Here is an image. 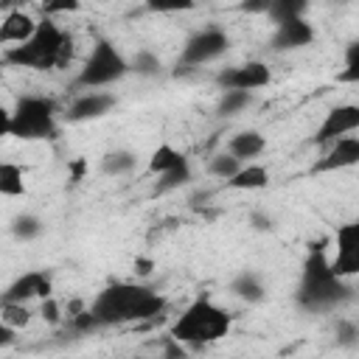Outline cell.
Returning a JSON list of instances; mask_svg holds the SVG:
<instances>
[{
    "label": "cell",
    "mask_w": 359,
    "mask_h": 359,
    "mask_svg": "<svg viewBox=\"0 0 359 359\" xmlns=\"http://www.w3.org/2000/svg\"><path fill=\"white\" fill-rule=\"evenodd\" d=\"M90 314L95 317V323L101 328L107 325H123V323H135V325H154L165 309L168 300L154 292L146 283H132V280H112L109 286H104L93 303L87 306Z\"/></svg>",
    "instance_id": "1"
},
{
    "label": "cell",
    "mask_w": 359,
    "mask_h": 359,
    "mask_svg": "<svg viewBox=\"0 0 359 359\" xmlns=\"http://www.w3.org/2000/svg\"><path fill=\"white\" fill-rule=\"evenodd\" d=\"M294 300L300 309H306L311 314L334 311V309L345 306L348 300H353V286L334 275L328 255H325V247L320 241L309 244V255L303 261V275H300V286H297Z\"/></svg>",
    "instance_id": "2"
},
{
    "label": "cell",
    "mask_w": 359,
    "mask_h": 359,
    "mask_svg": "<svg viewBox=\"0 0 359 359\" xmlns=\"http://www.w3.org/2000/svg\"><path fill=\"white\" fill-rule=\"evenodd\" d=\"M70 53H73L70 34L53 17H42V20H36V28L25 42L6 48L3 59L14 67L50 70V67H59V65L70 62Z\"/></svg>",
    "instance_id": "3"
},
{
    "label": "cell",
    "mask_w": 359,
    "mask_h": 359,
    "mask_svg": "<svg viewBox=\"0 0 359 359\" xmlns=\"http://www.w3.org/2000/svg\"><path fill=\"white\" fill-rule=\"evenodd\" d=\"M230 325H233V314L227 309H222L210 297H196L182 309V314L171 320L168 337L182 342L188 351H202L205 345L227 337Z\"/></svg>",
    "instance_id": "4"
},
{
    "label": "cell",
    "mask_w": 359,
    "mask_h": 359,
    "mask_svg": "<svg viewBox=\"0 0 359 359\" xmlns=\"http://www.w3.org/2000/svg\"><path fill=\"white\" fill-rule=\"evenodd\" d=\"M8 135L20 140H53L59 135V104L48 95H20L11 107Z\"/></svg>",
    "instance_id": "5"
},
{
    "label": "cell",
    "mask_w": 359,
    "mask_h": 359,
    "mask_svg": "<svg viewBox=\"0 0 359 359\" xmlns=\"http://www.w3.org/2000/svg\"><path fill=\"white\" fill-rule=\"evenodd\" d=\"M126 73H129V59L118 50V45L112 39L98 36L87 53V59L79 67L76 84L84 90H98V87L121 81Z\"/></svg>",
    "instance_id": "6"
},
{
    "label": "cell",
    "mask_w": 359,
    "mask_h": 359,
    "mask_svg": "<svg viewBox=\"0 0 359 359\" xmlns=\"http://www.w3.org/2000/svg\"><path fill=\"white\" fill-rule=\"evenodd\" d=\"M230 48V36L224 34V28L219 25H205L199 31H194L182 50H180V62H177V70H191V67H199V65H208L219 56H224V50Z\"/></svg>",
    "instance_id": "7"
},
{
    "label": "cell",
    "mask_w": 359,
    "mask_h": 359,
    "mask_svg": "<svg viewBox=\"0 0 359 359\" xmlns=\"http://www.w3.org/2000/svg\"><path fill=\"white\" fill-rule=\"evenodd\" d=\"M216 87L224 93V90H244V93H255L261 87H266L272 81V70L266 62L261 59H252V62H244V65H236V67H224L216 73Z\"/></svg>",
    "instance_id": "8"
},
{
    "label": "cell",
    "mask_w": 359,
    "mask_h": 359,
    "mask_svg": "<svg viewBox=\"0 0 359 359\" xmlns=\"http://www.w3.org/2000/svg\"><path fill=\"white\" fill-rule=\"evenodd\" d=\"M359 129V107L356 104H337L325 112V118L320 121L317 132L311 135V146H331L339 137H348Z\"/></svg>",
    "instance_id": "9"
},
{
    "label": "cell",
    "mask_w": 359,
    "mask_h": 359,
    "mask_svg": "<svg viewBox=\"0 0 359 359\" xmlns=\"http://www.w3.org/2000/svg\"><path fill=\"white\" fill-rule=\"evenodd\" d=\"M50 294H53V278H50V272H45V269H28V272L17 275L0 292V306L3 303H25L28 306V300H34V297L45 300Z\"/></svg>",
    "instance_id": "10"
},
{
    "label": "cell",
    "mask_w": 359,
    "mask_h": 359,
    "mask_svg": "<svg viewBox=\"0 0 359 359\" xmlns=\"http://www.w3.org/2000/svg\"><path fill=\"white\" fill-rule=\"evenodd\" d=\"M328 264L342 280L359 272V224L348 222L337 227V258H328Z\"/></svg>",
    "instance_id": "11"
},
{
    "label": "cell",
    "mask_w": 359,
    "mask_h": 359,
    "mask_svg": "<svg viewBox=\"0 0 359 359\" xmlns=\"http://www.w3.org/2000/svg\"><path fill=\"white\" fill-rule=\"evenodd\" d=\"M115 95L112 93H101V90H87V93H81V95H76L67 107H65V112H62V118L67 121V123H84V121H95V118H104L107 112H112L115 109Z\"/></svg>",
    "instance_id": "12"
},
{
    "label": "cell",
    "mask_w": 359,
    "mask_h": 359,
    "mask_svg": "<svg viewBox=\"0 0 359 359\" xmlns=\"http://www.w3.org/2000/svg\"><path fill=\"white\" fill-rule=\"evenodd\" d=\"M311 42H314V25L306 17H294V20L278 22L272 36H269V48L278 50V53L300 50V48H306Z\"/></svg>",
    "instance_id": "13"
},
{
    "label": "cell",
    "mask_w": 359,
    "mask_h": 359,
    "mask_svg": "<svg viewBox=\"0 0 359 359\" xmlns=\"http://www.w3.org/2000/svg\"><path fill=\"white\" fill-rule=\"evenodd\" d=\"M359 163V137L356 135H348V137H339L334 140L331 146H325L323 157L314 163V174H328V171H342V168H351Z\"/></svg>",
    "instance_id": "14"
},
{
    "label": "cell",
    "mask_w": 359,
    "mask_h": 359,
    "mask_svg": "<svg viewBox=\"0 0 359 359\" xmlns=\"http://www.w3.org/2000/svg\"><path fill=\"white\" fill-rule=\"evenodd\" d=\"M34 28H36V20L28 11L11 8L0 20V45H8V48L11 45H20V42H25L34 34Z\"/></svg>",
    "instance_id": "15"
},
{
    "label": "cell",
    "mask_w": 359,
    "mask_h": 359,
    "mask_svg": "<svg viewBox=\"0 0 359 359\" xmlns=\"http://www.w3.org/2000/svg\"><path fill=\"white\" fill-rule=\"evenodd\" d=\"M266 149V137L258 129H241L227 140V154L236 157L238 163H250Z\"/></svg>",
    "instance_id": "16"
},
{
    "label": "cell",
    "mask_w": 359,
    "mask_h": 359,
    "mask_svg": "<svg viewBox=\"0 0 359 359\" xmlns=\"http://www.w3.org/2000/svg\"><path fill=\"white\" fill-rule=\"evenodd\" d=\"M230 292H233L238 300L250 303V306H255V303H261V300L266 297L264 278H261L255 269H241L238 275H233V280H230Z\"/></svg>",
    "instance_id": "17"
},
{
    "label": "cell",
    "mask_w": 359,
    "mask_h": 359,
    "mask_svg": "<svg viewBox=\"0 0 359 359\" xmlns=\"http://www.w3.org/2000/svg\"><path fill=\"white\" fill-rule=\"evenodd\" d=\"M224 185L230 191H261L269 185V171L261 163H244Z\"/></svg>",
    "instance_id": "18"
},
{
    "label": "cell",
    "mask_w": 359,
    "mask_h": 359,
    "mask_svg": "<svg viewBox=\"0 0 359 359\" xmlns=\"http://www.w3.org/2000/svg\"><path fill=\"white\" fill-rule=\"evenodd\" d=\"M137 168V154L132 149H109L101 154L98 171L104 177H126Z\"/></svg>",
    "instance_id": "19"
},
{
    "label": "cell",
    "mask_w": 359,
    "mask_h": 359,
    "mask_svg": "<svg viewBox=\"0 0 359 359\" xmlns=\"http://www.w3.org/2000/svg\"><path fill=\"white\" fill-rule=\"evenodd\" d=\"M191 180H194L191 160H188V157H182L174 168H168L165 174H160V177H157V182H154V194H157V196H163V194L180 191V188H185Z\"/></svg>",
    "instance_id": "20"
},
{
    "label": "cell",
    "mask_w": 359,
    "mask_h": 359,
    "mask_svg": "<svg viewBox=\"0 0 359 359\" xmlns=\"http://www.w3.org/2000/svg\"><path fill=\"white\" fill-rule=\"evenodd\" d=\"M0 196H25V171L11 160H0Z\"/></svg>",
    "instance_id": "21"
},
{
    "label": "cell",
    "mask_w": 359,
    "mask_h": 359,
    "mask_svg": "<svg viewBox=\"0 0 359 359\" xmlns=\"http://www.w3.org/2000/svg\"><path fill=\"white\" fill-rule=\"evenodd\" d=\"M8 230H11V236L17 238V241H36L39 236H42V230H45V222L36 216V213H17L14 219H11V224H8Z\"/></svg>",
    "instance_id": "22"
},
{
    "label": "cell",
    "mask_w": 359,
    "mask_h": 359,
    "mask_svg": "<svg viewBox=\"0 0 359 359\" xmlns=\"http://www.w3.org/2000/svg\"><path fill=\"white\" fill-rule=\"evenodd\" d=\"M129 73H135V76H140V79H157V76L163 73V59H160L154 50L140 48V50H135V56L129 59Z\"/></svg>",
    "instance_id": "23"
},
{
    "label": "cell",
    "mask_w": 359,
    "mask_h": 359,
    "mask_svg": "<svg viewBox=\"0 0 359 359\" xmlns=\"http://www.w3.org/2000/svg\"><path fill=\"white\" fill-rule=\"evenodd\" d=\"M252 101H255V93H244V90H224V93H222V98H219L216 112H219L222 118H233V115L244 112Z\"/></svg>",
    "instance_id": "24"
},
{
    "label": "cell",
    "mask_w": 359,
    "mask_h": 359,
    "mask_svg": "<svg viewBox=\"0 0 359 359\" xmlns=\"http://www.w3.org/2000/svg\"><path fill=\"white\" fill-rule=\"evenodd\" d=\"M182 157H185V154H182L180 149H174L171 143H160V146L151 151V157H149V174L160 177V174H165L168 168H174Z\"/></svg>",
    "instance_id": "25"
},
{
    "label": "cell",
    "mask_w": 359,
    "mask_h": 359,
    "mask_svg": "<svg viewBox=\"0 0 359 359\" xmlns=\"http://www.w3.org/2000/svg\"><path fill=\"white\" fill-rule=\"evenodd\" d=\"M306 3H300V0H272V3H266V11L264 14H269V20L278 25V22H286V20H294V17H303L306 14Z\"/></svg>",
    "instance_id": "26"
},
{
    "label": "cell",
    "mask_w": 359,
    "mask_h": 359,
    "mask_svg": "<svg viewBox=\"0 0 359 359\" xmlns=\"http://www.w3.org/2000/svg\"><path fill=\"white\" fill-rule=\"evenodd\" d=\"M0 320H3L8 328L20 331V328H25V325L34 320V311H31L25 303H3V306H0Z\"/></svg>",
    "instance_id": "27"
},
{
    "label": "cell",
    "mask_w": 359,
    "mask_h": 359,
    "mask_svg": "<svg viewBox=\"0 0 359 359\" xmlns=\"http://www.w3.org/2000/svg\"><path fill=\"white\" fill-rule=\"evenodd\" d=\"M241 165H244V163H238V160L230 157L227 151H219V154H213V157L208 160V174L216 177V180H224V182H227Z\"/></svg>",
    "instance_id": "28"
},
{
    "label": "cell",
    "mask_w": 359,
    "mask_h": 359,
    "mask_svg": "<svg viewBox=\"0 0 359 359\" xmlns=\"http://www.w3.org/2000/svg\"><path fill=\"white\" fill-rule=\"evenodd\" d=\"M334 339L339 348L345 351H353L359 345V325L351 320V317H339L337 325H334Z\"/></svg>",
    "instance_id": "29"
},
{
    "label": "cell",
    "mask_w": 359,
    "mask_h": 359,
    "mask_svg": "<svg viewBox=\"0 0 359 359\" xmlns=\"http://www.w3.org/2000/svg\"><path fill=\"white\" fill-rule=\"evenodd\" d=\"M337 81H359V42H348L345 48V70L337 76Z\"/></svg>",
    "instance_id": "30"
},
{
    "label": "cell",
    "mask_w": 359,
    "mask_h": 359,
    "mask_svg": "<svg viewBox=\"0 0 359 359\" xmlns=\"http://www.w3.org/2000/svg\"><path fill=\"white\" fill-rule=\"evenodd\" d=\"M188 348L182 345V342H177L174 337H163V342H160V359H188Z\"/></svg>",
    "instance_id": "31"
},
{
    "label": "cell",
    "mask_w": 359,
    "mask_h": 359,
    "mask_svg": "<svg viewBox=\"0 0 359 359\" xmlns=\"http://www.w3.org/2000/svg\"><path fill=\"white\" fill-rule=\"evenodd\" d=\"M70 328H73L76 334H93V331H98L101 325L95 323V317L90 314V309H84V311H79V314L70 317Z\"/></svg>",
    "instance_id": "32"
},
{
    "label": "cell",
    "mask_w": 359,
    "mask_h": 359,
    "mask_svg": "<svg viewBox=\"0 0 359 359\" xmlns=\"http://www.w3.org/2000/svg\"><path fill=\"white\" fill-rule=\"evenodd\" d=\"M247 222H250V227H252V230H258V233H272V230L278 227L275 216H269L266 210H250Z\"/></svg>",
    "instance_id": "33"
},
{
    "label": "cell",
    "mask_w": 359,
    "mask_h": 359,
    "mask_svg": "<svg viewBox=\"0 0 359 359\" xmlns=\"http://www.w3.org/2000/svg\"><path fill=\"white\" fill-rule=\"evenodd\" d=\"M39 317H42L48 325H59V323H62V306H59V300H56L53 294L42 300V306H39Z\"/></svg>",
    "instance_id": "34"
},
{
    "label": "cell",
    "mask_w": 359,
    "mask_h": 359,
    "mask_svg": "<svg viewBox=\"0 0 359 359\" xmlns=\"http://www.w3.org/2000/svg\"><path fill=\"white\" fill-rule=\"evenodd\" d=\"M210 199H213V191H210V188H196V191L188 196V205H191V208H205Z\"/></svg>",
    "instance_id": "35"
},
{
    "label": "cell",
    "mask_w": 359,
    "mask_h": 359,
    "mask_svg": "<svg viewBox=\"0 0 359 359\" xmlns=\"http://www.w3.org/2000/svg\"><path fill=\"white\" fill-rule=\"evenodd\" d=\"M76 8H79L76 0H67V3H48V6H45V17H50V14H62V11H76Z\"/></svg>",
    "instance_id": "36"
},
{
    "label": "cell",
    "mask_w": 359,
    "mask_h": 359,
    "mask_svg": "<svg viewBox=\"0 0 359 359\" xmlns=\"http://www.w3.org/2000/svg\"><path fill=\"white\" fill-rule=\"evenodd\" d=\"M151 269H154V261L151 258H143V255L135 258V275L146 278V275H151Z\"/></svg>",
    "instance_id": "37"
},
{
    "label": "cell",
    "mask_w": 359,
    "mask_h": 359,
    "mask_svg": "<svg viewBox=\"0 0 359 359\" xmlns=\"http://www.w3.org/2000/svg\"><path fill=\"white\" fill-rule=\"evenodd\" d=\"M14 342H17V331L8 328V325L0 320V348H8V345H14Z\"/></svg>",
    "instance_id": "38"
},
{
    "label": "cell",
    "mask_w": 359,
    "mask_h": 359,
    "mask_svg": "<svg viewBox=\"0 0 359 359\" xmlns=\"http://www.w3.org/2000/svg\"><path fill=\"white\" fill-rule=\"evenodd\" d=\"M8 126H11V109L0 104V137L8 135Z\"/></svg>",
    "instance_id": "39"
},
{
    "label": "cell",
    "mask_w": 359,
    "mask_h": 359,
    "mask_svg": "<svg viewBox=\"0 0 359 359\" xmlns=\"http://www.w3.org/2000/svg\"><path fill=\"white\" fill-rule=\"evenodd\" d=\"M84 309H87V303H84V300H70V303H67V314H70V317H73V314H79V311H84Z\"/></svg>",
    "instance_id": "40"
},
{
    "label": "cell",
    "mask_w": 359,
    "mask_h": 359,
    "mask_svg": "<svg viewBox=\"0 0 359 359\" xmlns=\"http://www.w3.org/2000/svg\"><path fill=\"white\" fill-rule=\"evenodd\" d=\"M241 8H244V11H255V14L261 11V14H264V11H266V3H244Z\"/></svg>",
    "instance_id": "41"
},
{
    "label": "cell",
    "mask_w": 359,
    "mask_h": 359,
    "mask_svg": "<svg viewBox=\"0 0 359 359\" xmlns=\"http://www.w3.org/2000/svg\"><path fill=\"white\" fill-rule=\"evenodd\" d=\"M81 168H84V160H76L73 163V180H81Z\"/></svg>",
    "instance_id": "42"
}]
</instances>
